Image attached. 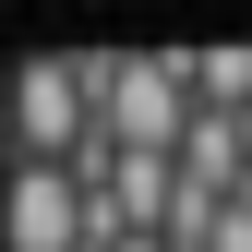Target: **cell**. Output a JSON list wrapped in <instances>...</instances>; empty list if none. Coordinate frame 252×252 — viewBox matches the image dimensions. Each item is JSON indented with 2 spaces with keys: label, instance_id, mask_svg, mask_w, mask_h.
Segmentation results:
<instances>
[{
  "label": "cell",
  "instance_id": "cell-1",
  "mask_svg": "<svg viewBox=\"0 0 252 252\" xmlns=\"http://www.w3.org/2000/svg\"><path fill=\"white\" fill-rule=\"evenodd\" d=\"M0 132H12V168H72L96 144V60H0Z\"/></svg>",
  "mask_w": 252,
  "mask_h": 252
},
{
  "label": "cell",
  "instance_id": "cell-2",
  "mask_svg": "<svg viewBox=\"0 0 252 252\" xmlns=\"http://www.w3.org/2000/svg\"><path fill=\"white\" fill-rule=\"evenodd\" d=\"M84 60H96V132L120 156H180V132H192L180 48H84Z\"/></svg>",
  "mask_w": 252,
  "mask_h": 252
},
{
  "label": "cell",
  "instance_id": "cell-3",
  "mask_svg": "<svg viewBox=\"0 0 252 252\" xmlns=\"http://www.w3.org/2000/svg\"><path fill=\"white\" fill-rule=\"evenodd\" d=\"M0 252H96L72 168H0Z\"/></svg>",
  "mask_w": 252,
  "mask_h": 252
},
{
  "label": "cell",
  "instance_id": "cell-4",
  "mask_svg": "<svg viewBox=\"0 0 252 252\" xmlns=\"http://www.w3.org/2000/svg\"><path fill=\"white\" fill-rule=\"evenodd\" d=\"M192 108H252V48H180Z\"/></svg>",
  "mask_w": 252,
  "mask_h": 252
}]
</instances>
